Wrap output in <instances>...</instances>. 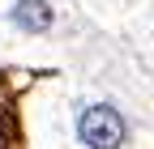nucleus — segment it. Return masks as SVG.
I'll return each instance as SVG.
<instances>
[{"mask_svg": "<svg viewBox=\"0 0 154 149\" xmlns=\"http://www.w3.org/2000/svg\"><path fill=\"white\" fill-rule=\"evenodd\" d=\"M73 132H77L82 149H124L133 128H128V115L116 102H86L73 115Z\"/></svg>", "mask_w": 154, "mask_h": 149, "instance_id": "f257e3e1", "label": "nucleus"}, {"mask_svg": "<svg viewBox=\"0 0 154 149\" xmlns=\"http://www.w3.org/2000/svg\"><path fill=\"white\" fill-rule=\"evenodd\" d=\"M9 22L22 34H47L56 26V9L47 0H13L9 4Z\"/></svg>", "mask_w": 154, "mask_h": 149, "instance_id": "f03ea898", "label": "nucleus"}]
</instances>
